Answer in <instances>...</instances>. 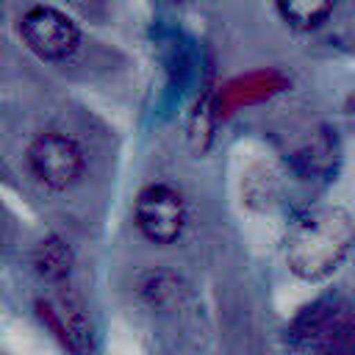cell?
<instances>
[{
  "label": "cell",
  "mask_w": 355,
  "mask_h": 355,
  "mask_svg": "<svg viewBox=\"0 0 355 355\" xmlns=\"http://www.w3.org/2000/svg\"><path fill=\"white\" fill-rule=\"evenodd\" d=\"M338 161H341V147H338L336 130H330V128H316L291 155L294 169L311 180L336 175Z\"/></svg>",
  "instance_id": "5"
},
{
  "label": "cell",
  "mask_w": 355,
  "mask_h": 355,
  "mask_svg": "<svg viewBox=\"0 0 355 355\" xmlns=\"http://www.w3.org/2000/svg\"><path fill=\"white\" fill-rule=\"evenodd\" d=\"M139 291H141V297H144L153 308H161V311H166V308H180V302H183L186 294H189L186 283H183L175 272H164V269L147 272L144 280H141V286H139Z\"/></svg>",
  "instance_id": "8"
},
{
  "label": "cell",
  "mask_w": 355,
  "mask_h": 355,
  "mask_svg": "<svg viewBox=\"0 0 355 355\" xmlns=\"http://www.w3.org/2000/svg\"><path fill=\"white\" fill-rule=\"evenodd\" d=\"M19 36L42 61H67L80 44L75 19L55 6H31L19 19Z\"/></svg>",
  "instance_id": "4"
},
{
  "label": "cell",
  "mask_w": 355,
  "mask_h": 355,
  "mask_svg": "<svg viewBox=\"0 0 355 355\" xmlns=\"http://www.w3.org/2000/svg\"><path fill=\"white\" fill-rule=\"evenodd\" d=\"M336 0H275V8L280 19L294 31H316L322 28L333 14Z\"/></svg>",
  "instance_id": "7"
},
{
  "label": "cell",
  "mask_w": 355,
  "mask_h": 355,
  "mask_svg": "<svg viewBox=\"0 0 355 355\" xmlns=\"http://www.w3.org/2000/svg\"><path fill=\"white\" fill-rule=\"evenodd\" d=\"M355 247V219L338 205H313L297 214L286 230V266L300 280H324Z\"/></svg>",
  "instance_id": "1"
},
{
  "label": "cell",
  "mask_w": 355,
  "mask_h": 355,
  "mask_svg": "<svg viewBox=\"0 0 355 355\" xmlns=\"http://www.w3.org/2000/svg\"><path fill=\"white\" fill-rule=\"evenodd\" d=\"M25 164L39 186L50 191H67L75 183H80L86 172V153L80 141L69 133L42 130L31 139L25 150Z\"/></svg>",
  "instance_id": "2"
},
{
  "label": "cell",
  "mask_w": 355,
  "mask_h": 355,
  "mask_svg": "<svg viewBox=\"0 0 355 355\" xmlns=\"http://www.w3.org/2000/svg\"><path fill=\"white\" fill-rule=\"evenodd\" d=\"M133 222L150 244L169 247L186 230V200L169 183H150L133 200Z\"/></svg>",
  "instance_id": "3"
},
{
  "label": "cell",
  "mask_w": 355,
  "mask_h": 355,
  "mask_svg": "<svg viewBox=\"0 0 355 355\" xmlns=\"http://www.w3.org/2000/svg\"><path fill=\"white\" fill-rule=\"evenodd\" d=\"M72 250L61 236H44L33 250V269L50 286H67L72 275Z\"/></svg>",
  "instance_id": "6"
}]
</instances>
